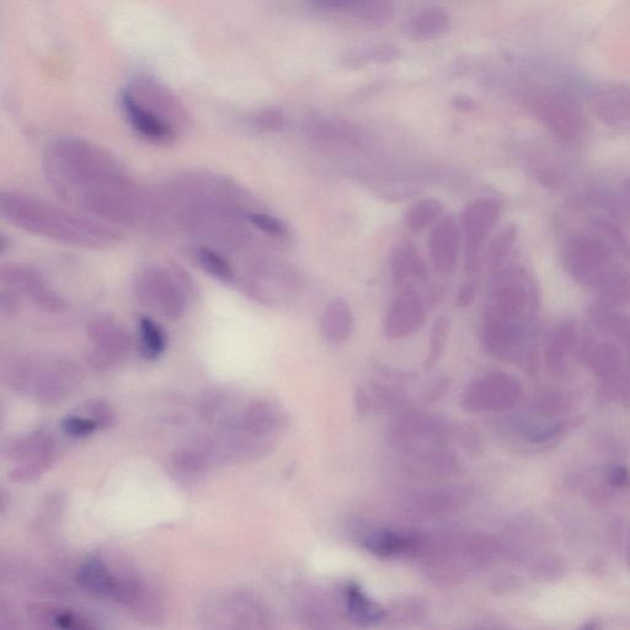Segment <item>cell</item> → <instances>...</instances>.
I'll return each instance as SVG.
<instances>
[{
  "instance_id": "cell-17",
  "label": "cell",
  "mask_w": 630,
  "mask_h": 630,
  "mask_svg": "<svg viewBox=\"0 0 630 630\" xmlns=\"http://www.w3.org/2000/svg\"><path fill=\"white\" fill-rule=\"evenodd\" d=\"M242 399L224 389H213L202 395L199 402V415L215 431H229L237 426L242 413Z\"/></svg>"
},
{
  "instance_id": "cell-2",
  "label": "cell",
  "mask_w": 630,
  "mask_h": 630,
  "mask_svg": "<svg viewBox=\"0 0 630 630\" xmlns=\"http://www.w3.org/2000/svg\"><path fill=\"white\" fill-rule=\"evenodd\" d=\"M562 263L603 306H630V242L615 224L597 218L591 229L571 234L563 244Z\"/></svg>"
},
{
  "instance_id": "cell-29",
  "label": "cell",
  "mask_w": 630,
  "mask_h": 630,
  "mask_svg": "<svg viewBox=\"0 0 630 630\" xmlns=\"http://www.w3.org/2000/svg\"><path fill=\"white\" fill-rule=\"evenodd\" d=\"M430 616V605L418 596H407L394 601L386 608V619L392 618L399 624H418Z\"/></svg>"
},
{
  "instance_id": "cell-28",
  "label": "cell",
  "mask_w": 630,
  "mask_h": 630,
  "mask_svg": "<svg viewBox=\"0 0 630 630\" xmlns=\"http://www.w3.org/2000/svg\"><path fill=\"white\" fill-rule=\"evenodd\" d=\"M194 258L200 268L212 276L213 279L223 282L226 285H232L236 282L237 275L231 263L220 250L199 245L194 250Z\"/></svg>"
},
{
  "instance_id": "cell-7",
  "label": "cell",
  "mask_w": 630,
  "mask_h": 630,
  "mask_svg": "<svg viewBox=\"0 0 630 630\" xmlns=\"http://www.w3.org/2000/svg\"><path fill=\"white\" fill-rule=\"evenodd\" d=\"M135 296L144 308L168 320H180L196 296L192 277L180 266H148L138 274Z\"/></svg>"
},
{
  "instance_id": "cell-24",
  "label": "cell",
  "mask_w": 630,
  "mask_h": 630,
  "mask_svg": "<svg viewBox=\"0 0 630 630\" xmlns=\"http://www.w3.org/2000/svg\"><path fill=\"white\" fill-rule=\"evenodd\" d=\"M76 579L84 590L96 596L110 597L115 585V573L105 560L90 557L80 565Z\"/></svg>"
},
{
  "instance_id": "cell-18",
  "label": "cell",
  "mask_w": 630,
  "mask_h": 630,
  "mask_svg": "<svg viewBox=\"0 0 630 630\" xmlns=\"http://www.w3.org/2000/svg\"><path fill=\"white\" fill-rule=\"evenodd\" d=\"M405 467L414 477L425 480H441L450 478L457 471V461L451 452L442 446L423 448L405 452Z\"/></svg>"
},
{
  "instance_id": "cell-45",
  "label": "cell",
  "mask_w": 630,
  "mask_h": 630,
  "mask_svg": "<svg viewBox=\"0 0 630 630\" xmlns=\"http://www.w3.org/2000/svg\"><path fill=\"white\" fill-rule=\"evenodd\" d=\"M618 192L619 201L622 202L623 207L630 213V176L622 181Z\"/></svg>"
},
{
  "instance_id": "cell-19",
  "label": "cell",
  "mask_w": 630,
  "mask_h": 630,
  "mask_svg": "<svg viewBox=\"0 0 630 630\" xmlns=\"http://www.w3.org/2000/svg\"><path fill=\"white\" fill-rule=\"evenodd\" d=\"M424 541L425 537L411 531L378 530L368 533L362 539V546L377 557L393 558L399 555H418Z\"/></svg>"
},
{
  "instance_id": "cell-30",
  "label": "cell",
  "mask_w": 630,
  "mask_h": 630,
  "mask_svg": "<svg viewBox=\"0 0 630 630\" xmlns=\"http://www.w3.org/2000/svg\"><path fill=\"white\" fill-rule=\"evenodd\" d=\"M352 329L350 309L341 301L329 304L323 320V333L325 338L333 343H340L347 339Z\"/></svg>"
},
{
  "instance_id": "cell-33",
  "label": "cell",
  "mask_w": 630,
  "mask_h": 630,
  "mask_svg": "<svg viewBox=\"0 0 630 630\" xmlns=\"http://www.w3.org/2000/svg\"><path fill=\"white\" fill-rule=\"evenodd\" d=\"M78 413L88 416L89 419L95 421L101 431L110 430L116 424L115 411L105 400H88L79 408Z\"/></svg>"
},
{
  "instance_id": "cell-34",
  "label": "cell",
  "mask_w": 630,
  "mask_h": 630,
  "mask_svg": "<svg viewBox=\"0 0 630 630\" xmlns=\"http://www.w3.org/2000/svg\"><path fill=\"white\" fill-rule=\"evenodd\" d=\"M52 464L53 462L46 459L20 463L10 471L9 478L15 484H31L40 479Z\"/></svg>"
},
{
  "instance_id": "cell-5",
  "label": "cell",
  "mask_w": 630,
  "mask_h": 630,
  "mask_svg": "<svg viewBox=\"0 0 630 630\" xmlns=\"http://www.w3.org/2000/svg\"><path fill=\"white\" fill-rule=\"evenodd\" d=\"M121 109L142 140L168 146L190 127L188 109L157 79L138 77L121 93Z\"/></svg>"
},
{
  "instance_id": "cell-6",
  "label": "cell",
  "mask_w": 630,
  "mask_h": 630,
  "mask_svg": "<svg viewBox=\"0 0 630 630\" xmlns=\"http://www.w3.org/2000/svg\"><path fill=\"white\" fill-rule=\"evenodd\" d=\"M3 378L13 392L31 395L42 405H56L77 391L83 372L68 357L28 354L10 360L4 366Z\"/></svg>"
},
{
  "instance_id": "cell-23",
  "label": "cell",
  "mask_w": 630,
  "mask_h": 630,
  "mask_svg": "<svg viewBox=\"0 0 630 630\" xmlns=\"http://www.w3.org/2000/svg\"><path fill=\"white\" fill-rule=\"evenodd\" d=\"M347 615L361 626H372L386 619V608L379 606L357 584H349L344 590Z\"/></svg>"
},
{
  "instance_id": "cell-16",
  "label": "cell",
  "mask_w": 630,
  "mask_h": 630,
  "mask_svg": "<svg viewBox=\"0 0 630 630\" xmlns=\"http://www.w3.org/2000/svg\"><path fill=\"white\" fill-rule=\"evenodd\" d=\"M539 120L559 140L576 143L586 135V121L573 103L563 98L541 99L535 106Z\"/></svg>"
},
{
  "instance_id": "cell-14",
  "label": "cell",
  "mask_w": 630,
  "mask_h": 630,
  "mask_svg": "<svg viewBox=\"0 0 630 630\" xmlns=\"http://www.w3.org/2000/svg\"><path fill=\"white\" fill-rule=\"evenodd\" d=\"M388 435L394 445L405 452L442 446L448 436L442 421L415 411L399 415L393 421Z\"/></svg>"
},
{
  "instance_id": "cell-32",
  "label": "cell",
  "mask_w": 630,
  "mask_h": 630,
  "mask_svg": "<svg viewBox=\"0 0 630 630\" xmlns=\"http://www.w3.org/2000/svg\"><path fill=\"white\" fill-rule=\"evenodd\" d=\"M448 28V18L442 10L430 9L416 16L413 21L414 34L421 39H435Z\"/></svg>"
},
{
  "instance_id": "cell-9",
  "label": "cell",
  "mask_w": 630,
  "mask_h": 630,
  "mask_svg": "<svg viewBox=\"0 0 630 630\" xmlns=\"http://www.w3.org/2000/svg\"><path fill=\"white\" fill-rule=\"evenodd\" d=\"M274 621L268 602L249 590L212 597L202 610V622L211 629H270Z\"/></svg>"
},
{
  "instance_id": "cell-1",
  "label": "cell",
  "mask_w": 630,
  "mask_h": 630,
  "mask_svg": "<svg viewBox=\"0 0 630 630\" xmlns=\"http://www.w3.org/2000/svg\"><path fill=\"white\" fill-rule=\"evenodd\" d=\"M42 168L51 188L85 215L127 228L140 220L144 189L108 149L82 138H61L46 149Z\"/></svg>"
},
{
  "instance_id": "cell-42",
  "label": "cell",
  "mask_w": 630,
  "mask_h": 630,
  "mask_svg": "<svg viewBox=\"0 0 630 630\" xmlns=\"http://www.w3.org/2000/svg\"><path fill=\"white\" fill-rule=\"evenodd\" d=\"M282 116L279 112L268 111L261 114L258 119V124L261 128L268 131H277L282 127Z\"/></svg>"
},
{
  "instance_id": "cell-15",
  "label": "cell",
  "mask_w": 630,
  "mask_h": 630,
  "mask_svg": "<svg viewBox=\"0 0 630 630\" xmlns=\"http://www.w3.org/2000/svg\"><path fill=\"white\" fill-rule=\"evenodd\" d=\"M287 426L288 414L281 404L275 400L258 398L244 403L238 424L233 430H243L260 439L277 443Z\"/></svg>"
},
{
  "instance_id": "cell-37",
  "label": "cell",
  "mask_w": 630,
  "mask_h": 630,
  "mask_svg": "<svg viewBox=\"0 0 630 630\" xmlns=\"http://www.w3.org/2000/svg\"><path fill=\"white\" fill-rule=\"evenodd\" d=\"M515 240L516 231L514 228L505 229L504 233L496 239L490 252V264L493 270H499L503 266L511 248L514 247Z\"/></svg>"
},
{
  "instance_id": "cell-20",
  "label": "cell",
  "mask_w": 630,
  "mask_h": 630,
  "mask_svg": "<svg viewBox=\"0 0 630 630\" xmlns=\"http://www.w3.org/2000/svg\"><path fill=\"white\" fill-rule=\"evenodd\" d=\"M3 455L9 461L15 463H26L31 461L55 462L57 455L56 441L51 432L39 429L24 436L16 437L9 441L3 448Z\"/></svg>"
},
{
  "instance_id": "cell-4",
  "label": "cell",
  "mask_w": 630,
  "mask_h": 630,
  "mask_svg": "<svg viewBox=\"0 0 630 630\" xmlns=\"http://www.w3.org/2000/svg\"><path fill=\"white\" fill-rule=\"evenodd\" d=\"M539 306L538 286L526 270L504 272L484 327L485 350L503 360L519 356L535 330Z\"/></svg>"
},
{
  "instance_id": "cell-39",
  "label": "cell",
  "mask_w": 630,
  "mask_h": 630,
  "mask_svg": "<svg viewBox=\"0 0 630 630\" xmlns=\"http://www.w3.org/2000/svg\"><path fill=\"white\" fill-rule=\"evenodd\" d=\"M440 210L441 207L437 202L424 201L423 204L415 206L413 210L410 211L408 223L410 227L414 229L424 228L427 223H430L439 215Z\"/></svg>"
},
{
  "instance_id": "cell-40",
  "label": "cell",
  "mask_w": 630,
  "mask_h": 630,
  "mask_svg": "<svg viewBox=\"0 0 630 630\" xmlns=\"http://www.w3.org/2000/svg\"><path fill=\"white\" fill-rule=\"evenodd\" d=\"M446 330L447 323L445 320L440 319V322H437L434 333H432L431 336V350L429 357H427L426 367L434 366L437 360L440 359L446 345Z\"/></svg>"
},
{
  "instance_id": "cell-22",
  "label": "cell",
  "mask_w": 630,
  "mask_h": 630,
  "mask_svg": "<svg viewBox=\"0 0 630 630\" xmlns=\"http://www.w3.org/2000/svg\"><path fill=\"white\" fill-rule=\"evenodd\" d=\"M579 343L578 324L563 320L554 328L547 347V363L553 371H563Z\"/></svg>"
},
{
  "instance_id": "cell-41",
  "label": "cell",
  "mask_w": 630,
  "mask_h": 630,
  "mask_svg": "<svg viewBox=\"0 0 630 630\" xmlns=\"http://www.w3.org/2000/svg\"><path fill=\"white\" fill-rule=\"evenodd\" d=\"M18 306V295L3 287V291L0 293V312H2L3 317L12 318L18 312Z\"/></svg>"
},
{
  "instance_id": "cell-44",
  "label": "cell",
  "mask_w": 630,
  "mask_h": 630,
  "mask_svg": "<svg viewBox=\"0 0 630 630\" xmlns=\"http://www.w3.org/2000/svg\"><path fill=\"white\" fill-rule=\"evenodd\" d=\"M608 480H610V483L613 485V487H624V485L628 484L629 480L627 469H624L623 467L613 468L610 472V475H608Z\"/></svg>"
},
{
  "instance_id": "cell-31",
  "label": "cell",
  "mask_w": 630,
  "mask_h": 630,
  "mask_svg": "<svg viewBox=\"0 0 630 630\" xmlns=\"http://www.w3.org/2000/svg\"><path fill=\"white\" fill-rule=\"evenodd\" d=\"M467 501V496L461 489L437 490L424 500V509L432 516H450L462 510Z\"/></svg>"
},
{
  "instance_id": "cell-43",
  "label": "cell",
  "mask_w": 630,
  "mask_h": 630,
  "mask_svg": "<svg viewBox=\"0 0 630 630\" xmlns=\"http://www.w3.org/2000/svg\"><path fill=\"white\" fill-rule=\"evenodd\" d=\"M314 7L325 10H339L355 8L359 0H311Z\"/></svg>"
},
{
  "instance_id": "cell-36",
  "label": "cell",
  "mask_w": 630,
  "mask_h": 630,
  "mask_svg": "<svg viewBox=\"0 0 630 630\" xmlns=\"http://www.w3.org/2000/svg\"><path fill=\"white\" fill-rule=\"evenodd\" d=\"M248 222L258 231L272 238H284L287 234L285 224L268 213L252 211L248 215Z\"/></svg>"
},
{
  "instance_id": "cell-11",
  "label": "cell",
  "mask_w": 630,
  "mask_h": 630,
  "mask_svg": "<svg viewBox=\"0 0 630 630\" xmlns=\"http://www.w3.org/2000/svg\"><path fill=\"white\" fill-rule=\"evenodd\" d=\"M521 397L520 383L505 373H489L464 389L461 405L467 413H501L515 407Z\"/></svg>"
},
{
  "instance_id": "cell-38",
  "label": "cell",
  "mask_w": 630,
  "mask_h": 630,
  "mask_svg": "<svg viewBox=\"0 0 630 630\" xmlns=\"http://www.w3.org/2000/svg\"><path fill=\"white\" fill-rule=\"evenodd\" d=\"M354 9L362 18L383 19L391 12L392 0H359Z\"/></svg>"
},
{
  "instance_id": "cell-13",
  "label": "cell",
  "mask_w": 630,
  "mask_h": 630,
  "mask_svg": "<svg viewBox=\"0 0 630 630\" xmlns=\"http://www.w3.org/2000/svg\"><path fill=\"white\" fill-rule=\"evenodd\" d=\"M110 599L127 608L143 622H157L163 615V601L158 591L140 574L131 570L117 571Z\"/></svg>"
},
{
  "instance_id": "cell-27",
  "label": "cell",
  "mask_w": 630,
  "mask_h": 630,
  "mask_svg": "<svg viewBox=\"0 0 630 630\" xmlns=\"http://www.w3.org/2000/svg\"><path fill=\"white\" fill-rule=\"evenodd\" d=\"M138 339H140V352L144 360H157L167 350V333L162 324L149 315H142L138 320Z\"/></svg>"
},
{
  "instance_id": "cell-35",
  "label": "cell",
  "mask_w": 630,
  "mask_h": 630,
  "mask_svg": "<svg viewBox=\"0 0 630 630\" xmlns=\"http://www.w3.org/2000/svg\"><path fill=\"white\" fill-rule=\"evenodd\" d=\"M61 427L64 434L73 439H85L99 431V426L95 421L80 413L66 416L62 420Z\"/></svg>"
},
{
  "instance_id": "cell-3",
  "label": "cell",
  "mask_w": 630,
  "mask_h": 630,
  "mask_svg": "<svg viewBox=\"0 0 630 630\" xmlns=\"http://www.w3.org/2000/svg\"><path fill=\"white\" fill-rule=\"evenodd\" d=\"M0 213L16 228L71 247L106 249L121 239L108 223L19 192H3Z\"/></svg>"
},
{
  "instance_id": "cell-12",
  "label": "cell",
  "mask_w": 630,
  "mask_h": 630,
  "mask_svg": "<svg viewBox=\"0 0 630 630\" xmlns=\"http://www.w3.org/2000/svg\"><path fill=\"white\" fill-rule=\"evenodd\" d=\"M4 288L23 296L42 311L58 313L66 309V300L50 285L39 270L24 264H7L0 270Z\"/></svg>"
},
{
  "instance_id": "cell-46",
  "label": "cell",
  "mask_w": 630,
  "mask_h": 630,
  "mask_svg": "<svg viewBox=\"0 0 630 630\" xmlns=\"http://www.w3.org/2000/svg\"><path fill=\"white\" fill-rule=\"evenodd\" d=\"M474 298V288L471 286H467L466 288H464V290L461 293V296H459V303L461 302H472Z\"/></svg>"
},
{
  "instance_id": "cell-25",
  "label": "cell",
  "mask_w": 630,
  "mask_h": 630,
  "mask_svg": "<svg viewBox=\"0 0 630 630\" xmlns=\"http://www.w3.org/2000/svg\"><path fill=\"white\" fill-rule=\"evenodd\" d=\"M29 613L37 623L46 627L74 630L95 628L89 618L73 611L62 610V608L35 605L29 607Z\"/></svg>"
},
{
  "instance_id": "cell-21",
  "label": "cell",
  "mask_w": 630,
  "mask_h": 630,
  "mask_svg": "<svg viewBox=\"0 0 630 630\" xmlns=\"http://www.w3.org/2000/svg\"><path fill=\"white\" fill-rule=\"evenodd\" d=\"M212 468L210 459L199 442L179 448L170 457V471L179 483H199Z\"/></svg>"
},
{
  "instance_id": "cell-8",
  "label": "cell",
  "mask_w": 630,
  "mask_h": 630,
  "mask_svg": "<svg viewBox=\"0 0 630 630\" xmlns=\"http://www.w3.org/2000/svg\"><path fill=\"white\" fill-rule=\"evenodd\" d=\"M425 555L427 575L437 583L458 584L468 578L474 570L484 567L493 558V543L479 537H452L435 544L426 542L418 555Z\"/></svg>"
},
{
  "instance_id": "cell-10",
  "label": "cell",
  "mask_w": 630,
  "mask_h": 630,
  "mask_svg": "<svg viewBox=\"0 0 630 630\" xmlns=\"http://www.w3.org/2000/svg\"><path fill=\"white\" fill-rule=\"evenodd\" d=\"M87 360L96 370H110L127 360L131 352V336L119 320L100 314L87 328Z\"/></svg>"
},
{
  "instance_id": "cell-26",
  "label": "cell",
  "mask_w": 630,
  "mask_h": 630,
  "mask_svg": "<svg viewBox=\"0 0 630 630\" xmlns=\"http://www.w3.org/2000/svg\"><path fill=\"white\" fill-rule=\"evenodd\" d=\"M594 110L606 125L630 133V95L601 96L596 99Z\"/></svg>"
}]
</instances>
